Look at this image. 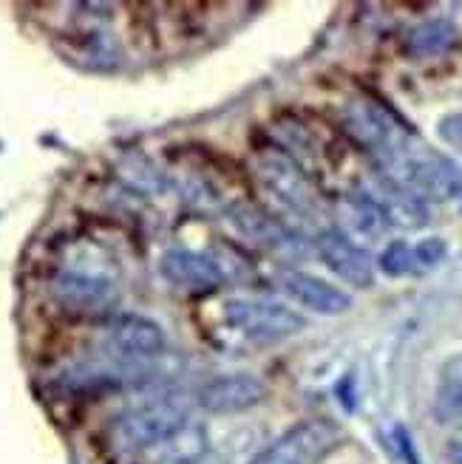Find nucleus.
<instances>
[{
	"label": "nucleus",
	"mask_w": 462,
	"mask_h": 464,
	"mask_svg": "<svg viewBox=\"0 0 462 464\" xmlns=\"http://www.w3.org/2000/svg\"><path fill=\"white\" fill-rule=\"evenodd\" d=\"M375 161L380 176L400 184L420 201H451L462 196V168L408 130L400 133L398 142Z\"/></svg>",
	"instance_id": "obj_1"
},
{
	"label": "nucleus",
	"mask_w": 462,
	"mask_h": 464,
	"mask_svg": "<svg viewBox=\"0 0 462 464\" xmlns=\"http://www.w3.org/2000/svg\"><path fill=\"white\" fill-rule=\"evenodd\" d=\"M182 422H188L184 400L173 393H153L151 400L128 408L111 425V442L120 453H151Z\"/></svg>",
	"instance_id": "obj_2"
},
{
	"label": "nucleus",
	"mask_w": 462,
	"mask_h": 464,
	"mask_svg": "<svg viewBox=\"0 0 462 464\" xmlns=\"http://www.w3.org/2000/svg\"><path fill=\"white\" fill-rule=\"evenodd\" d=\"M256 179L264 188V193L281 207L292 218H315L318 216V190L310 181V176L301 170V165L281 153V150H264L256 156Z\"/></svg>",
	"instance_id": "obj_3"
},
{
	"label": "nucleus",
	"mask_w": 462,
	"mask_h": 464,
	"mask_svg": "<svg viewBox=\"0 0 462 464\" xmlns=\"http://www.w3.org/2000/svg\"><path fill=\"white\" fill-rule=\"evenodd\" d=\"M224 317L236 332H241L250 343L272 345L295 337L307 326V320L275 300L259 297H233L224 304Z\"/></svg>",
	"instance_id": "obj_4"
},
{
	"label": "nucleus",
	"mask_w": 462,
	"mask_h": 464,
	"mask_svg": "<svg viewBox=\"0 0 462 464\" xmlns=\"http://www.w3.org/2000/svg\"><path fill=\"white\" fill-rule=\"evenodd\" d=\"M52 297L72 312H108L120 300L117 281L88 261L65 264L52 277Z\"/></svg>",
	"instance_id": "obj_5"
},
{
	"label": "nucleus",
	"mask_w": 462,
	"mask_h": 464,
	"mask_svg": "<svg viewBox=\"0 0 462 464\" xmlns=\"http://www.w3.org/2000/svg\"><path fill=\"white\" fill-rule=\"evenodd\" d=\"M227 221L239 236L250 244H256L284 261H298L307 255V241L298 236L292 227H287L281 218L270 216L256 204H233L227 210Z\"/></svg>",
	"instance_id": "obj_6"
},
{
	"label": "nucleus",
	"mask_w": 462,
	"mask_h": 464,
	"mask_svg": "<svg viewBox=\"0 0 462 464\" xmlns=\"http://www.w3.org/2000/svg\"><path fill=\"white\" fill-rule=\"evenodd\" d=\"M340 442V430L332 422L310 420L287 430L267 445L252 464H315Z\"/></svg>",
	"instance_id": "obj_7"
},
{
	"label": "nucleus",
	"mask_w": 462,
	"mask_h": 464,
	"mask_svg": "<svg viewBox=\"0 0 462 464\" xmlns=\"http://www.w3.org/2000/svg\"><path fill=\"white\" fill-rule=\"evenodd\" d=\"M105 345L113 357L128 362H156L165 354V332L143 314H117L105 329Z\"/></svg>",
	"instance_id": "obj_8"
},
{
	"label": "nucleus",
	"mask_w": 462,
	"mask_h": 464,
	"mask_svg": "<svg viewBox=\"0 0 462 464\" xmlns=\"http://www.w3.org/2000/svg\"><path fill=\"white\" fill-rule=\"evenodd\" d=\"M318 258L323 261L332 275H338L343 284H349L355 289H369L375 284V264L369 258V252L349 241L338 229H323L318 241Z\"/></svg>",
	"instance_id": "obj_9"
},
{
	"label": "nucleus",
	"mask_w": 462,
	"mask_h": 464,
	"mask_svg": "<svg viewBox=\"0 0 462 464\" xmlns=\"http://www.w3.org/2000/svg\"><path fill=\"white\" fill-rule=\"evenodd\" d=\"M162 277L182 292H211L224 281V266L213 255L191 249H168L159 261Z\"/></svg>",
	"instance_id": "obj_10"
},
{
	"label": "nucleus",
	"mask_w": 462,
	"mask_h": 464,
	"mask_svg": "<svg viewBox=\"0 0 462 464\" xmlns=\"http://www.w3.org/2000/svg\"><path fill=\"white\" fill-rule=\"evenodd\" d=\"M343 125L358 139V145L369 150L372 159L383 156L391 145L398 142L400 133H406L398 125L395 116H388L380 105L366 102V100H355V102L346 105Z\"/></svg>",
	"instance_id": "obj_11"
},
{
	"label": "nucleus",
	"mask_w": 462,
	"mask_h": 464,
	"mask_svg": "<svg viewBox=\"0 0 462 464\" xmlns=\"http://www.w3.org/2000/svg\"><path fill=\"white\" fill-rule=\"evenodd\" d=\"M196 400L211 413H241L267 400V385L252 374H224L204 382Z\"/></svg>",
	"instance_id": "obj_12"
},
{
	"label": "nucleus",
	"mask_w": 462,
	"mask_h": 464,
	"mask_svg": "<svg viewBox=\"0 0 462 464\" xmlns=\"http://www.w3.org/2000/svg\"><path fill=\"white\" fill-rule=\"evenodd\" d=\"M279 284L295 304H301L310 312L335 317V314H343L352 309V297L318 275H310L301 269H284L279 275Z\"/></svg>",
	"instance_id": "obj_13"
},
{
	"label": "nucleus",
	"mask_w": 462,
	"mask_h": 464,
	"mask_svg": "<svg viewBox=\"0 0 462 464\" xmlns=\"http://www.w3.org/2000/svg\"><path fill=\"white\" fill-rule=\"evenodd\" d=\"M335 216H338L335 229L343 232V236L349 241H355L358 246L380 241L386 236V229H388V221H386L383 210L363 190L340 196L338 204H335Z\"/></svg>",
	"instance_id": "obj_14"
},
{
	"label": "nucleus",
	"mask_w": 462,
	"mask_h": 464,
	"mask_svg": "<svg viewBox=\"0 0 462 464\" xmlns=\"http://www.w3.org/2000/svg\"><path fill=\"white\" fill-rule=\"evenodd\" d=\"M369 198H372L388 227H403V229H418L428 221V213H426V201H420L418 196H411L408 190H403L400 184L388 181L386 176H378L372 188L363 190Z\"/></svg>",
	"instance_id": "obj_15"
},
{
	"label": "nucleus",
	"mask_w": 462,
	"mask_h": 464,
	"mask_svg": "<svg viewBox=\"0 0 462 464\" xmlns=\"http://www.w3.org/2000/svg\"><path fill=\"white\" fill-rule=\"evenodd\" d=\"M207 448H211V439H207L204 425L199 422H182L165 442L156 445L148 456L156 464H196L204 459Z\"/></svg>",
	"instance_id": "obj_16"
},
{
	"label": "nucleus",
	"mask_w": 462,
	"mask_h": 464,
	"mask_svg": "<svg viewBox=\"0 0 462 464\" xmlns=\"http://www.w3.org/2000/svg\"><path fill=\"white\" fill-rule=\"evenodd\" d=\"M434 420L443 428H462V357L443 365L434 391Z\"/></svg>",
	"instance_id": "obj_17"
},
{
	"label": "nucleus",
	"mask_w": 462,
	"mask_h": 464,
	"mask_svg": "<svg viewBox=\"0 0 462 464\" xmlns=\"http://www.w3.org/2000/svg\"><path fill=\"white\" fill-rule=\"evenodd\" d=\"M457 43V26L446 17H434L418 23L408 34H406V54L428 60V57H440Z\"/></svg>",
	"instance_id": "obj_18"
},
{
	"label": "nucleus",
	"mask_w": 462,
	"mask_h": 464,
	"mask_svg": "<svg viewBox=\"0 0 462 464\" xmlns=\"http://www.w3.org/2000/svg\"><path fill=\"white\" fill-rule=\"evenodd\" d=\"M380 272L388 277H411V275H423L418 266V255H414V246H408L406 241H391L378 261Z\"/></svg>",
	"instance_id": "obj_19"
},
{
	"label": "nucleus",
	"mask_w": 462,
	"mask_h": 464,
	"mask_svg": "<svg viewBox=\"0 0 462 464\" xmlns=\"http://www.w3.org/2000/svg\"><path fill=\"white\" fill-rule=\"evenodd\" d=\"M414 255H418L420 272H428V269L440 266L446 261V241L443 238H426L420 244H414Z\"/></svg>",
	"instance_id": "obj_20"
},
{
	"label": "nucleus",
	"mask_w": 462,
	"mask_h": 464,
	"mask_svg": "<svg viewBox=\"0 0 462 464\" xmlns=\"http://www.w3.org/2000/svg\"><path fill=\"white\" fill-rule=\"evenodd\" d=\"M437 133H440V139H443V142L451 150H459L462 153V113L443 116V120L437 122Z\"/></svg>",
	"instance_id": "obj_21"
},
{
	"label": "nucleus",
	"mask_w": 462,
	"mask_h": 464,
	"mask_svg": "<svg viewBox=\"0 0 462 464\" xmlns=\"http://www.w3.org/2000/svg\"><path fill=\"white\" fill-rule=\"evenodd\" d=\"M395 439H398V445H400V453H403V459H406L408 464H420V459H418V450H414V442H411L408 430H406V428H398V430H395Z\"/></svg>",
	"instance_id": "obj_22"
},
{
	"label": "nucleus",
	"mask_w": 462,
	"mask_h": 464,
	"mask_svg": "<svg viewBox=\"0 0 462 464\" xmlns=\"http://www.w3.org/2000/svg\"><path fill=\"white\" fill-rule=\"evenodd\" d=\"M448 461L451 464H462V442H451L448 445Z\"/></svg>",
	"instance_id": "obj_23"
}]
</instances>
